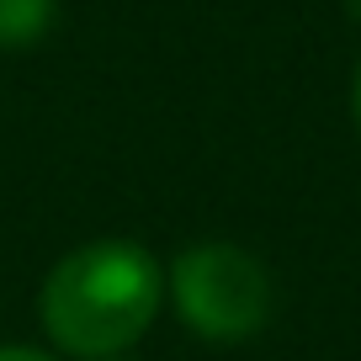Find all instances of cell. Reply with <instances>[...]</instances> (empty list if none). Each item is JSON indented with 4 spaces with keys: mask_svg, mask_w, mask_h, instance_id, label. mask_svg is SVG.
I'll use <instances>...</instances> for the list:
<instances>
[{
    "mask_svg": "<svg viewBox=\"0 0 361 361\" xmlns=\"http://www.w3.org/2000/svg\"><path fill=\"white\" fill-rule=\"evenodd\" d=\"M54 0H0V48H27L48 32Z\"/></svg>",
    "mask_w": 361,
    "mask_h": 361,
    "instance_id": "3957f363",
    "label": "cell"
},
{
    "mask_svg": "<svg viewBox=\"0 0 361 361\" xmlns=\"http://www.w3.org/2000/svg\"><path fill=\"white\" fill-rule=\"evenodd\" d=\"M0 361H59L48 350H32V345H0Z\"/></svg>",
    "mask_w": 361,
    "mask_h": 361,
    "instance_id": "277c9868",
    "label": "cell"
},
{
    "mask_svg": "<svg viewBox=\"0 0 361 361\" xmlns=\"http://www.w3.org/2000/svg\"><path fill=\"white\" fill-rule=\"evenodd\" d=\"M117 361H123V356H117Z\"/></svg>",
    "mask_w": 361,
    "mask_h": 361,
    "instance_id": "8992f818",
    "label": "cell"
},
{
    "mask_svg": "<svg viewBox=\"0 0 361 361\" xmlns=\"http://www.w3.org/2000/svg\"><path fill=\"white\" fill-rule=\"evenodd\" d=\"M165 298L176 303L192 335L213 345H239V340H255L271 319V271L245 245L202 239L170 260Z\"/></svg>",
    "mask_w": 361,
    "mask_h": 361,
    "instance_id": "7a4b0ae2",
    "label": "cell"
},
{
    "mask_svg": "<svg viewBox=\"0 0 361 361\" xmlns=\"http://www.w3.org/2000/svg\"><path fill=\"white\" fill-rule=\"evenodd\" d=\"M165 303V271L138 239H90L43 282L37 314L64 356L117 361L149 335Z\"/></svg>",
    "mask_w": 361,
    "mask_h": 361,
    "instance_id": "6da1fadb",
    "label": "cell"
},
{
    "mask_svg": "<svg viewBox=\"0 0 361 361\" xmlns=\"http://www.w3.org/2000/svg\"><path fill=\"white\" fill-rule=\"evenodd\" d=\"M356 123H361V75H356Z\"/></svg>",
    "mask_w": 361,
    "mask_h": 361,
    "instance_id": "5b68a950",
    "label": "cell"
}]
</instances>
